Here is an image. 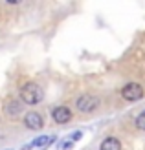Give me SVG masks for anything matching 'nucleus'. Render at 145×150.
I'll return each instance as SVG.
<instances>
[{
    "mask_svg": "<svg viewBox=\"0 0 145 150\" xmlns=\"http://www.w3.org/2000/svg\"><path fill=\"white\" fill-rule=\"evenodd\" d=\"M20 99L26 104H39L42 101V90L37 82H26L20 90Z\"/></svg>",
    "mask_w": 145,
    "mask_h": 150,
    "instance_id": "obj_1",
    "label": "nucleus"
},
{
    "mask_svg": "<svg viewBox=\"0 0 145 150\" xmlns=\"http://www.w3.org/2000/svg\"><path fill=\"white\" fill-rule=\"evenodd\" d=\"M75 104H77V110H79V112H85V114H90V112H94V110L99 106V99H97L96 95H90V93H86V95H81Z\"/></svg>",
    "mask_w": 145,
    "mask_h": 150,
    "instance_id": "obj_2",
    "label": "nucleus"
},
{
    "mask_svg": "<svg viewBox=\"0 0 145 150\" xmlns=\"http://www.w3.org/2000/svg\"><path fill=\"white\" fill-rule=\"evenodd\" d=\"M121 95H123V99H127V101H138L143 97V88L140 84H136V82H129V84L121 90Z\"/></svg>",
    "mask_w": 145,
    "mask_h": 150,
    "instance_id": "obj_3",
    "label": "nucleus"
},
{
    "mask_svg": "<svg viewBox=\"0 0 145 150\" xmlns=\"http://www.w3.org/2000/svg\"><path fill=\"white\" fill-rule=\"evenodd\" d=\"M24 125L28 126L29 130H41L44 121H42L41 114H37V112H29V114H26V117H24Z\"/></svg>",
    "mask_w": 145,
    "mask_h": 150,
    "instance_id": "obj_4",
    "label": "nucleus"
},
{
    "mask_svg": "<svg viewBox=\"0 0 145 150\" xmlns=\"http://www.w3.org/2000/svg\"><path fill=\"white\" fill-rule=\"evenodd\" d=\"M51 117H53V121H55V123L64 125V123H68L72 119V112L68 110L66 106H57V108H53Z\"/></svg>",
    "mask_w": 145,
    "mask_h": 150,
    "instance_id": "obj_5",
    "label": "nucleus"
},
{
    "mask_svg": "<svg viewBox=\"0 0 145 150\" xmlns=\"http://www.w3.org/2000/svg\"><path fill=\"white\" fill-rule=\"evenodd\" d=\"M53 141H55V137H53V136H41V137L33 139L29 145H26V146H24V150H29V148H42V146L51 145Z\"/></svg>",
    "mask_w": 145,
    "mask_h": 150,
    "instance_id": "obj_6",
    "label": "nucleus"
},
{
    "mask_svg": "<svg viewBox=\"0 0 145 150\" xmlns=\"http://www.w3.org/2000/svg\"><path fill=\"white\" fill-rule=\"evenodd\" d=\"M99 150H121V143L116 137H106L101 143V148Z\"/></svg>",
    "mask_w": 145,
    "mask_h": 150,
    "instance_id": "obj_7",
    "label": "nucleus"
},
{
    "mask_svg": "<svg viewBox=\"0 0 145 150\" xmlns=\"http://www.w3.org/2000/svg\"><path fill=\"white\" fill-rule=\"evenodd\" d=\"M81 136H83L81 132H75V134H72L70 137H66L63 143H61V150H70V148L75 145V141H79V139H81Z\"/></svg>",
    "mask_w": 145,
    "mask_h": 150,
    "instance_id": "obj_8",
    "label": "nucleus"
},
{
    "mask_svg": "<svg viewBox=\"0 0 145 150\" xmlns=\"http://www.w3.org/2000/svg\"><path fill=\"white\" fill-rule=\"evenodd\" d=\"M19 112H20V104H19V103L11 101L9 104H7V114H9V115H17Z\"/></svg>",
    "mask_w": 145,
    "mask_h": 150,
    "instance_id": "obj_9",
    "label": "nucleus"
},
{
    "mask_svg": "<svg viewBox=\"0 0 145 150\" xmlns=\"http://www.w3.org/2000/svg\"><path fill=\"white\" fill-rule=\"evenodd\" d=\"M136 126H138L140 130H145V110L141 112L138 117H136Z\"/></svg>",
    "mask_w": 145,
    "mask_h": 150,
    "instance_id": "obj_10",
    "label": "nucleus"
}]
</instances>
